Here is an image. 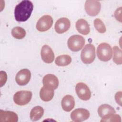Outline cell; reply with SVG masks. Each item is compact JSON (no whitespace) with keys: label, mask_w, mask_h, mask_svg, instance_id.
Returning a JSON list of instances; mask_svg holds the SVG:
<instances>
[{"label":"cell","mask_w":122,"mask_h":122,"mask_svg":"<svg viewBox=\"0 0 122 122\" xmlns=\"http://www.w3.org/2000/svg\"><path fill=\"white\" fill-rule=\"evenodd\" d=\"M62 108L67 112H70L75 106V100L73 97L71 95H65L61 102Z\"/></svg>","instance_id":"obj_16"},{"label":"cell","mask_w":122,"mask_h":122,"mask_svg":"<svg viewBox=\"0 0 122 122\" xmlns=\"http://www.w3.org/2000/svg\"><path fill=\"white\" fill-rule=\"evenodd\" d=\"M32 92L29 91H20L16 92L13 96L14 102L19 105H25L31 100Z\"/></svg>","instance_id":"obj_5"},{"label":"cell","mask_w":122,"mask_h":122,"mask_svg":"<svg viewBox=\"0 0 122 122\" xmlns=\"http://www.w3.org/2000/svg\"><path fill=\"white\" fill-rule=\"evenodd\" d=\"M112 50L109 44L103 42L98 45L97 48V55L100 60L108 61L112 58Z\"/></svg>","instance_id":"obj_3"},{"label":"cell","mask_w":122,"mask_h":122,"mask_svg":"<svg viewBox=\"0 0 122 122\" xmlns=\"http://www.w3.org/2000/svg\"><path fill=\"white\" fill-rule=\"evenodd\" d=\"M43 86L48 90L54 91L59 85V81L57 77L52 74H48L44 76L42 79Z\"/></svg>","instance_id":"obj_9"},{"label":"cell","mask_w":122,"mask_h":122,"mask_svg":"<svg viewBox=\"0 0 122 122\" xmlns=\"http://www.w3.org/2000/svg\"><path fill=\"white\" fill-rule=\"evenodd\" d=\"M44 113L43 108L40 106L33 107L30 112V119L32 121H36L40 120Z\"/></svg>","instance_id":"obj_18"},{"label":"cell","mask_w":122,"mask_h":122,"mask_svg":"<svg viewBox=\"0 0 122 122\" xmlns=\"http://www.w3.org/2000/svg\"><path fill=\"white\" fill-rule=\"evenodd\" d=\"M115 99L116 102L120 105V106L122 105V92H117L115 95Z\"/></svg>","instance_id":"obj_27"},{"label":"cell","mask_w":122,"mask_h":122,"mask_svg":"<svg viewBox=\"0 0 122 122\" xmlns=\"http://www.w3.org/2000/svg\"><path fill=\"white\" fill-rule=\"evenodd\" d=\"M30 71L27 69H23L17 72L15 77V81L18 85L23 86L30 81Z\"/></svg>","instance_id":"obj_11"},{"label":"cell","mask_w":122,"mask_h":122,"mask_svg":"<svg viewBox=\"0 0 122 122\" xmlns=\"http://www.w3.org/2000/svg\"><path fill=\"white\" fill-rule=\"evenodd\" d=\"M113 61L117 65H120L122 63V50L117 46L113 48Z\"/></svg>","instance_id":"obj_22"},{"label":"cell","mask_w":122,"mask_h":122,"mask_svg":"<svg viewBox=\"0 0 122 122\" xmlns=\"http://www.w3.org/2000/svg\"><path fill=\"white\" fill-rule=\"evenodd\" d=\"M33 10V5L30 0H23L15 6L14 17L17 21H26L30 16Z\"/></svg>","instance_id":"obj_1"},{"label":"cell","mask_w":122,"mask_h":122,"mask_svg":"<svg viewBox=\"0 0 122 122\" xmlns=\"http://www.w3.org/2000/svg\"><path fill=\"white\" fill-rule=\"evenodd\" d=\"M85 10L87 14L90 16H95L100 11L101 4L99 1L88 0L85 3Z\"/></svg>","instance_id":"obj_6"},{"label":"cell","mask_w":122,"mask_h":122,"mask_svg":"<svg viewBox=\"0 0 122 122\" xmlns=\"http://www.w3.org/2000/svg\"><path fill=\"white\" fill-rule=\"evenodd\" d=\"M71 22L67 18H61L58 19L55 24V30L59 34L66 32L70 28Z\"/></svg>","instance_id":"obj_13"},{"label":"cell","mask_w":122,"mask_h":122,"mask_svg":"<svg viewBox=\"0 0 122 122\" xmlns=\"http://www.w3.org/2000/svg\"><path fill=\"white\" fill-rule=\"evenodd\" d=\"M0 87L5 84L7 81V74L5 71H0Z\"/></svg>","instance_id":"obj_25"},{"label":"cell","mask_w":122,"mask_h":122,"mask_svg":"<svg viewBox=\"0 0 122 122\" xmlns=\"http://www.w3.org/2000/svg\"><path fill=\"white\" fill-rule=\"evenodd\" d=\"M95 58V48L94 46L91 43L86 44L82 50L81 54V59L82 62L85 64H90L93 62Z\"/></svg>","instance_id":"obj_2"},{"label":"cell","mask_w":122,"mask_h":122,"mask_svg":"<svg viewBox=\"0 0 122 122\" xmlns=\"http://www.w3.org/2000/svg\"><path fill=\"white\" fill-rule=\"evenodd\" d=\"M41 55L42 60L46 63H52L54 59V54L51 48L47 45H44L41 48Z\"/></svg>","instance_id":"obj_14"},{"label":"cell","mask_w":122,"mask_h":122,"mask_svg":"<svg viewBox=\"0 0 122 122\" xmlns=\"http://www.w3.org/2000/svg\"><path fill=\"white\" fill-rule=\"evenodd\" d=\"M54 94V91L49 90L43 86L40 92L41 99L44 102L50 101L53 97Z\"/></svg>","instance_id":"obj_19"},{"label":"cell","mask_w":122,"mask_h":122,"mask_svg":"<svg viewBox=\"0 0 122 122\" xmlns=\"http://www.w3.org/2000/svg\"><path fill=\"white\" fill-rule=\"evenodd\" d=\"M25 30L20 27H15L11 30L12 36L17 39H22L26 36Z\"/></svg>","instance_id":"obj_21"},{"label":"cell","mask_w":122,"mask_h":122,"mask_svg":"<svg viewBox=\"0 0 122 122\" xmlns=\"http://www.w3.org/2000/svg\"><path fill=\"white\" fill-rule=\"evenodd\" d=\"M85 44L84 38L79 35H74L71 36L67 41L68 48L74 52L81 50Z\"/></svg>","instance_id":"obj_4"},{"label":"cell","mask_w":122,"mask_h":122,"mask_svg":"<svg viewBox=\"0 0 122 122\" xmlns=\"http://www.w3.org/2000/svg\"><path fill=\"white\" fill-rule=\"evenodd\" d=\"M71 62V58L68 55H61L58 56L55 61V64L59 66H65Z\"/></svg>","instance_id":"obj_20"},{"label":"cell","mask_w":122,"mask_h":122,"mask_svg":"<svg viewBox=\"0 0 122 122\" xmlns=\"http://www.w3.org/2000/svg\"><path fill=\"white\" fill-rule=\"evenodd\" d=\"M75 26L77 30L79 33L85 35L90 33V28L89 24L84 19H79L76 21Z\"/></svg>","instance_id":"obj_17"},{"label":"cell","mask_w":122,"mask_h":122,"mask_svg":"<svg viewBox=\"0 0 122 122\" xmlns=\"http://www.w3.org/2000/svg\"><path fill=\"white\" fill-rule=\"evenodd\" d=\"M75 91L78 97L83 101L89 100L91 97V91L84 83H78L75 86Z\"/></svg>","instance_id":"obj_7"},{"label":"cell","mask_w":122,"mask_h":122,"mask_svg":"<svg viewBox=\"0 0 122 122\" xmlns=\"http://www.w3.org/2000/svg\"><path fill=\"white\" fill-rule=\"evenodd\" d=\"M89 116V112L84 108L76 109L71 113V120L75 122L84 121L88 119Z\"/></svg>","instance_id":"obj_10"},{"label":"cell","mask_w":122,"mask_h":122,"mask_svg":"<svg viewBox=\"0 0 122 122\" xmlns=\"http://www.w3.org/2000/svg\"><path fill=\"white\" fill-rule=\"evenodd\" d=\"M121 14H122V7H120L119 8L117 9V10H115V12L114 13V16L115 18L117 20H119L120 22H122Z\"/></svg>","instance_id":"obj_26"},{"label":"cell","mask_w":122,"mask_h":122,"mask_svg":"<svg viewBox=\"0 0 122 122\" xmlns=\"http://www.w3.org/2000/svg\"><path fill=\"white\" fill-rule=\"evenodd\" d=\"M116 111L115 109L111 106L104 104L100 105L98 109V113L100 117L102 118L101 122H103L104 120L109 118L113 114H115Z\"/></svg>","instance_id":"obj_12"},{"label":"cell","mask_w":122,"mask_h":122,"mask_svg":"<svg viewBox=\"0 0 122 122\" xmlns=\"http://www.w3.org/2000/svg\"><path fill=\"white\" fill-rule=\"evenodd\" d=\"M94 26L96 30L101 33H104L106 31V27L102 21L99 19L96 18L94 20Z\"/></svg>","instance_id":"obj_23"},{"label":"cell","mask_w":122,"mask_h":122,"mask_svg":"<svg viewBox=\"0 0 122 122\" xmlns=\"http://www.w3.org/2000/svg\"><path fill=\"white\" fill-rule=\"evenodd\" d=\"M121 122V117L117 114H112L103 122Z\"/></svg>","instance_id":"obj_24"},{"label":"cell","mask_w":122,"mask_h":122,"mask_svg":"<svg viewBox=\"0 0 122 122\" xmlns=\"http://www.w3.org/2000/svg\"><path fill=\"white\" fill-rule=\"evenodd\" d=\"M18 121V117L15 112L11 111H5L0 110V122H17Z\"/></svg>","instance_id":"obj_15"},{"label":"cell","mask_w":122,"mask_h":122,"mask_svg":"<svg viewBox=\"0 0 122 122\" xmlns=\"http://www.w3.org/2000/svg\"><path fill=\"white\" fill-rule=\"evenodd\" d=\"M53 24L52 18L48 15H45L39 19L36 23V29L41 32L48 30Z\"/></svg>","instance_id":"obj_8"}]
</instances>
